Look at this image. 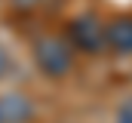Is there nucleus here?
Segmentation results:
<instances>
[{"mask_svg": "<svg viewBox=\"0 0 132 123\" xmlns=\"http://www.w3.org/2000/svg\"><path fill=\"white\" fill-rule=\"evenodd\" d=\"M114 123H132V98L120 105V111H117V117H114Z\"/></svg>", "mask_w": 132, "mask_h": 123, "instance_id": "39448f33", "label": "nucleus"}, {"mask_svg": "<svg viewBox=\"0 0 132 123\" xmlns=\"http://www.w3.org/2000/svg\"><path fill=\"white\" fill-rule=\"evenodd\" d=\"M40 3H46V0H12V6H19V9H37Z\"/></svg>", "mask_w": 132, "mask_h": 123, "instance_id": "0eeeda50", "label": "nucleus"}, {"mask_svg": "<svg viewBox=\"0 0 132 123\" xmlns=\"http://www.w3.org/2000/svg\"><path fill=\"white\" fill-rule=\"evenodd\" d=\"M31 52H34V65L49 80H62V77H68L74 71V46L68 43L65 37L43 34V37L34 40Z\"/></svg>", "mask_w": 132, "mask_h": 123, "instance_id": "f257e3e1", "label": "nucleus"}, {"mask_svg": "<svg viewBox=\"0 0 132 123\" xmlns=\"http://www.w3.org/2000/svg\"><path fill=\"white\" fill-rule=\"evenodd\" d=\"M9 68H12V59H9V52L0 46V77H6V74H9Z\"/></svg>", "mask_w": 132, "mask_h": 123, "instance_id": "423d86ee", "label": "nucleus"}, {"mask_svg": "<svg viewBox=\"0 0 132 123\" xmlns=\"http://www.w3.org/2000/svg\"><path fill=\"white\" fill-rule=\"evenodd\" d=\"M65 40L74 49L86 52V56H98L101 49H104V22L95 12H83V16H77V19L68 22Z\"/></svg>", "mask_w": 132, "mask_h": 123, "instance_id": "f03ea898", "label": "nucleus"}, {"mask_svg": "<svg viewBox=\"0 0 132 123\" xmlns=\"http://www.w3.org/2000/svg\"><path fill=\"white\" fill-rule=\"evenodd\" d=\"M104 49L114 56H132V16H114L104 22Z\"/></svg>", "mask_w": 132, "mask_h": 123, "instance_id": "7ed1b4c3", "label": "nucleus"}, {"mask_svg": "<svg viewBox=\"0 0 132 123\" xmlns=\"http://www.w3.org/2000/svg\"><path fill=\"white\" fill-rule=\"evenodd\" d=\"M34 120V102L22 92L0 95V123H31Z\"/></svg>", "mask_w": 132, "mask_h": 123, "instance_id": "20e7f679", "label": "nucleus"}]
</instances>
